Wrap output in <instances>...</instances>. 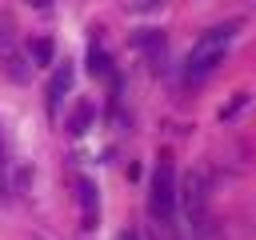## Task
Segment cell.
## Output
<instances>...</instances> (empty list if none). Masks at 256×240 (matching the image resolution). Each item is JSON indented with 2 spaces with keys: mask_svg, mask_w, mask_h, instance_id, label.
I'll list each match as a JSON object with an SVG mask.
<instances>
[{
  "mask_svg": "<svg viewBox=\"0 0 256 240\" xmlns=\"http://www.w3.org/2000/svg\"><path fill=\"white\" fill-rule=\"evenodd\" d=\"M232 40H236V24H216V28H208V32L192 44V52H188V64H184L188 84H196V80L212 76V72L224 64V56H228Z\"/></svg>",
  "mask_w": 256,
  "mask_h": 240,
  "instance_id": "1",
  "label": "cell"
},
{
  "mask_svg": "<svg viewBox=\"0 0 256 240\" xmlns=\"http://www.w3.org/2000/svg\"><path fill=\"white\" fill-rule=\"evenodd\" d=\"M176 168H172V156H160L156 172H152V188H148V208L160 224H172L176 216Z\"/></svg>",
  "mask_w": 256,
  "mask_h": 240,
  "instance_id": "2",
  "label": "cell"
},
{
  "mask_svg": "<svg viewBox=\"0 0 256 240\" xmlns=\"http://www.w3.org/2000/svg\"><path fill=\"white\" fill-rule=\"evenodd\" d=\"M0 72L12 84H28V76H32V64H28L24 48H20V36L12 32V24L4 16H0Z\"/></svg>",
  "mask_w": 256,
  "mask_h": 240,
  "instance_id": "3",
  "label": "cell"
},
{
  "mask_svg": "<svg viewBox=\"0 0 256 240\" xmlns=\"http://www.w3.org/2000/svg\"><path fill=\"white\" fill-rule=\"evenodd\" d=\"M184 208H188V220H192V228L200 232L204 228V180H200V172H192V176H184Z\"/></svg>",
  "mask_w": 256,
  "mask_h": 240,
  "instance_id": "4",
  "label": "cell"
},
{
  "mask_svg": "<svg viewBox=\"0 0 256 240\" xmlns=\"http://www.w3.org/2000/svg\"><path fill=\"white\" fill-rule=\"evenodd\" d=\"M68 88H72V64H56V72H52V80H48V112H52V116L60 112Z\"/></svg>",
  "mask_w": 256,
  "mask_h": 240,
  "instance_id": "5",
  "label": "cell"
},
{
  "mask_svg": "<svg viewBox=\"0 0 256 240\" xmlns=\"http://www.w3.org/2000/svg\"><path fill=\"white\" fill-rule=\"evenodd\" d=\"M76 200H80L84 228H96V184L92 180H76Z\"/></svg>",
  "mask_w": 256,
  "mask_h": 240,
  "instance_id": "6",
  "label": "cell"
},
{
  "mask_svg": "<svg viewBox=\"0 0 256 240\" xmlns=\"http://www.w3.org/2000/svg\"><path fill=\"white\" fill-rule=\"evenodd\" d=\"M136 48L148 52L152 64H164V36H160V32H152V28H148V32H136Z\"/></svg>",
  "mask_w": 256,
  "mask_h": 240,
  "instance_id": "7",
  "label": "cell"
},
{
  "mask_svg": "<svg viewBox=\"0 0 256 240\" xmlns=\"http://www.w3.org/2000/svg\"><path fill=\"white\" fill-rule=\"evenodd\" d=\"M28 52H32L36 64H52V40H48V36H36V40L28 44Z\"/></svg>",
  "mask_w": 256,
  "mask_h": 240,
  "instance_id": "8",
  "label": "cell"
},
{
  "mask_svg": "<svg viewBox=\"0 0 256 240\" xmlns=\"http://www.w3.org/2000/svg\"><path fill=\"white\" fill-rule=\"evenodd\" d=\"M88 124H92V104H76V112H72V120H68V132L80 136Z\"/></svg>",
  "mask_w": 256,
  "mask_h": 240,
  "instance_id": "9",
  "label": "cell"
},
{
  "mask_svg": "<svg viewBox=\"0 0 256 240\" xmlns=\"http://www.w3.org/2000/svg\"><path fill=\"white\" fill-rule=\"evenodd\" d=\"M88 68H92V76H104V72H108V56H104L100 48H92V52H88Z\"/></svg>",
  "mask_w": 256,
  "mask_h": 240,
  "instance_id": "10",
  "label": "cell"
},
{
  "mask_svg": "<svg viewBox=\"0 0 256 240\" xmlns=\"http://www.w3.org/2000/svg\"><path fill=\"white\" fill-rule=\"evenodd\" d=\"M0 196H8V152H4V136H0Z\"/></svg>",
  "mask_w": 256,
  "mask_h": 240,
  "instance_id": "11",
  "label": "cell"
},
{
  "mask_svg": "<svg viewBox=\"0 0 256 240\" xmlns=\"http://www.w3.org/2000/svg\"><path fill=\"white\" fill-rule=\"evenodd\" d=\"M28 4H32V8H40V12H48V8H52V0H28Z\"/></svg>",
  "mask_w": 256,
  "mask_h": 240,
  "instance_id": "12",
  "label": "cell"
},
{
  "mask_svg": "<svg viewBox=\"0 0 256 240\" xmlns=\"http://www.w3.org/2000/svg\"><path fill=\"white\" fill-rule=\"evenodd\" d=\"M116 240H140V236H136V232H132V228H128V232H120V236H116Z\"/></svg>",
  "mask_w": 256,
  "mask_h": 240,
  "instance_id": "13",
  "label": "cell"
}]
</instances>
